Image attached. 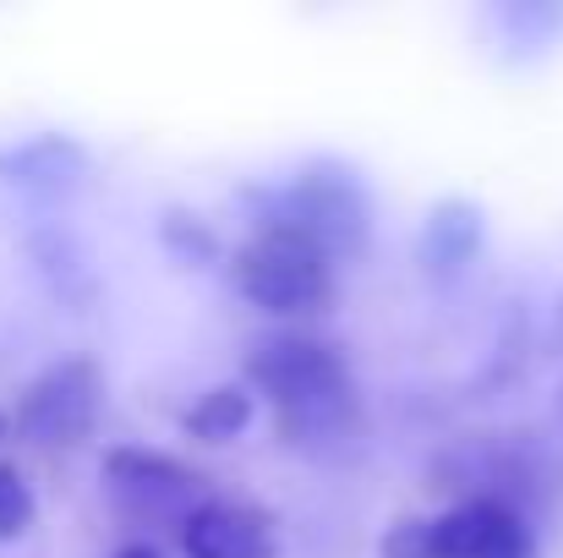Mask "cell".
Masks as SVG:
<instances>
[{
	"mask_svg": "<svg viewBox=\"0 0 563 558\" xmlns=\"http://www.w3.org/2000/svg\"><path fill=\"white\" fill-rule=\"evenodd\" d=\"M246 378L268 400L279 438H290L301 449L345 444L362 427V389L334 340L268 335L246 351Z\"/></svg>",
	"mask_w": 563,
	"mask_h": 558,
	"instance_id": "obj_1",
	"label": "cell"
},
{
	"mask_svg": "<svg viewBox=\"0 0 563 558\" xmlns=\"http://www.w3.org/2000/svg\"><path fill=\"white\" fill-rule=\"evenodd\" d=\"M252 208H257V225L296 230V236L318 241L329 258L362 252L377 214L362 171H351L340 160H307L301 171H290V182L252 192Z\"/></svg>",
	"mask_w": 563,
	"mask_h": 558,
	"instance_id": "obj_2",
	"label": "cell"
},
{
	"mask_svg": "<svg viewBox=\"0 0 563 558\" xmlns=\"http://www.w3.org/2000/svg\"><path fill=\"white\" fill-rule=\"evenodd\" d=\"M438 488L460 499H493L520 515H542L559 493V460L537 433H471L449 444L432 466Z\"/></svg>",
	"mask_w": 563,
	"mask_h": 558,
	"instance_id": "obj_3",
	"label": "cell"
},
{
	"mask_svg": "<svg viewBox=\"0 0 563 558\" xmlns=\"http://www.w3.org/2000/svg\"><path fill=\"white\" fill-rule=\"evenodd\" d=\"M334 269L340 258H329L318 241L279 230V225H252V236L230 258L235 291L274 318L323 313L334 302Z\"/></svg>",
	"mask_w": 563,
	"mask_h": 558,
	"instance_id": "obj_4",
	"label": "cell"
},
{
	"mask_svg": "<svg viewBox=\"0 0 563 558\" xmlns=\"http://www.w3.org/2000/svg\"><path fill=\"white\" fill-rule=\"evenodd\" d=\"M383 558H537V521L493 504L460 499L427 521H394L377 543Z\"/></svg>",
	"mask_w": 563,
	"mask_h": 558,
	"instance_id": "obj_5",
	"label": "cell"
},
{
	"mask_svg": "<svg viewBox=\"0 0 563 558\" xmlns=\"http://www.w3.org/2000/svg\"><path fill=\"white\" fill-rule=\"evenodd\" d=\"M104 488L126 526L176 532V537L213 504L202 471H191L187 460H176L165 449H137V444H121L104 455Z\"/></svg>",
	"mask_w": 563,
	"mask_h": 558,
	"instance_id": "obj_6",
	"label": "cell"
},
{
	"mask_svg": "<svg viewBox=\"0 0 563 558\" xmlns=\"http://www.w3.org/2000/svg\"><path fill=\"white\" fill-rule=\"evenodd\" d=\"M104 405V372L88 357H66L55 368H44L16 400V433L33 449H77Z\"/></svg>",
	"mask_w": 563,
	"mask_h": 558,
	"instance_id": "obj_7",
	"label": "cell"
},
{
	"mask_svg": "<svg viewBox=\"0 0 563 558\" xmlns=\"http://www.w3.org/2000/svg\"><path fill=\"white\" fill-rule=\"evenodd\" d=\"M88 171V149L71 132H33L0 149V186L33 197V203H55Z\"/></svg>",
	"mask_w": 563,
	"mask_h": 558,
	"instance_id": "obj_8",
	"label": "cell"
},
{
	"mask_svg": "<svg viewBox=\"0 0 563 558\" xmlns=\"http://www.w3.org/2000/svg\"><path fill=\"white\" fill-rule=\"evenodd\" d=\"M482 241H487V214L471 203V197H438L421 219V236H416V263L427 280L438 285H454L476 258H482Z\"/></svg>",
	"mask_w": 563,
	"mask_h": 558,
	"instance_id": "obj_9",
	"label": "cell"
},
{
	"mask_svg": "<svg viewBox=\"0 0 563 558\" xmlns=\"http://www.w3.org/2000/svg\"><path fill=\"white\" fill-rule=\"evenodd\" d=\"M181 554L187 558H274L279 554L274 515L257 510V504L213 499L187 532H181Z\"/></svg>",
	"mask_w": 563,
	"mask_h": 558,
	"instance_id": "obj_10",
	"label": "cell"
},
{
	"mask_svg": "<svg viewBox=\"0 0 563 558\" xmlns=\"http://www.w3.org/2000/svg\"><path fill=\"white\" fill-rule=\"evenodd\" d=\"M246 422H252V394L235 389V383L202 389L187 411H181V427H187L191 438H202V444H224V438H235Z\"/></svg>",
	"mask_w": 563,
	"mask_h": 558,
	"instance_id": "obj_11",
	"label": "cell"
},
{
	"mask_svg": "<svg viewBox=\"0 0 563 558\" xmlns=\"http://www.w3.org/2000/svg\"><path fill=\"white\" fill-rule=\"evenodd\" d=\"M493 28H498L509 44H520V50H542V44L563 28V6L515 0V6H498V11H493Z\"/></svg>",
	"mask_w": 563,
	"mask_h": 558,
	"instance_id": "obj_12",
	"label": "cell"
},
{
	"mask_svg": "<svg viewBox=\"0 0 563 558\" xmlns=\"http://www.w3.org/2000/svg\"><path fill=\"white\" fill-rule=\"evenodd\" d=\"M33 526V488L11 460H0V543H16Z\"/></svg>",
	"mask_w": 563,
	"mask_h": 558,
	"instance_id": "obj_13",
	"label": "cell"
},
{
	"mask_svg": "<svg viewBox=\"0 0 563 558\" xmlns=\"http://www.w3.org/2000/svg\"><path fill=\"white\" fill-rule=\"evenodd\" d=\"M165 247L176 252V258H187V263H208L213 252H219V241H213V230L197 219V214H165Z\"/></svg>",
	"mask_w": 563,
	"mask_h": 558,
	"instance_id": "obj_14",
	"label": "cell"
},
{
	"mask_svg": "<svg viewBox=\"0 0 563 558\" xmlns=\"http://www.w3.org/2000/svg\"><path fill=\"white\" fill-rule=\"evenodd\" d=\"M115 558H159V548H148V543H126Z\"/></svg>",
	"mask_w": 563,
	"mask_h": 558,
	"instance_id": "obj_15",
	"label": "cell"
},
{
	"mask_svg": "<svg viewBox=\"0 0 563 558\" xmlns=\"http://www.w3.org/2000/svg\"><path fill=\"white\" fill-rule=\"evenodd\" d=\"M559 427H563V389H559Z\"/></svg>",
	"mask_w": 563,
	"mask_h": 558,
	"instance_id": "obj_16",
	"label": "cell"
},
{
	"mask_svg": "<svg viewBox=\"0 0 563 558\" xmlns=\"http://www.w3.org/2000/svg\"><path fill=\"white\" fill-rule=\"evenodd\" d=\"M0 433H5V416H0Z\"/></svg>",
	"mask_w": 563,
	"mask_h": 558,
	"instance_id": "obj_17",
	"label": "cell"
}]
</instances>
